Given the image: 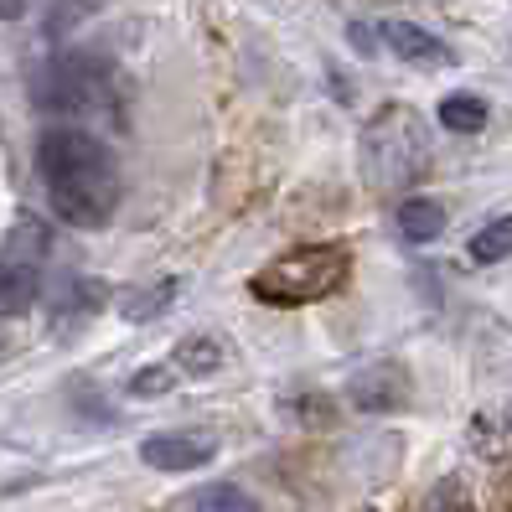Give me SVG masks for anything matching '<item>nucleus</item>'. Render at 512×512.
I'll return each mask as SVG.
<instances>
[{
    "label": "nucleus",
    "instance_id": "nucleus-7",
    "mask_svg": "<svg viewBox=\"0 0 512 512\" xmlns=\"http://www.w3.org/2000/svg\"><path fill=\"white\" fill-rule=\"evenodd\" d=\"M378 32H383V47L394 52V57H404V63H419V68H445V63H456V52H450L435 32L414 26V21H383Z\"/></svg>",
    "mask_w": 512,
    "mask_h": 512
},
{
    "label": "nucleus",
    "instance_id": "nucleus-2",
    "mask_svg": "<svg viewBox=\"0 0 512 512\" xmlns=\"http://www.w3.org/2000/svg\"><path fill=\"white\" fill-rule=\"evenodd\" d=\"M32 99L42 114H57L78 125L88 114H114L119 104V73L104 52H88V47H73V52H57L52 63L37 73V88Z\"/></svg>",
    "mask_w": 512,
    "mask_h": 512
},
{
    "label": "nucleus",
    "instance_id": "nucleus-1",
    "mask_svg": "<svg viewBox=\"0 0 512 512\" xmlns=\"http://www.w3.org/2000/svg\"><path fill=\"white\" fill-rule=\"evenodd\" d=\"M37 171L52 213L73 228H104L119 207V166L114 150L83 125L57 119L37 135Z\"/></svg>",
    "mask_w": 512,
    "mask_h": 512
},
{
    "label": "nucleus",
    "instance_id": "nucleus-6",
    "mask_svg": "<svg viewBox=\"0 0 512 512\" xmlns=\"http://www.w3.org/2000/svg\"><path fill=\"white\" fill-rule=\"evenodd\" d=\"M404 399H409V378L394 363H373L352 378V404L363 414H394Z\"/></svg>",
    "mask_w": 512,
    "mask_h": 512
},
{
    "label": "nucleus",
    "instance_id": "nucleus-12",
    "mask_svg": "<svg viewBox=\"0 0 512 512\" xmlns=\"http://www.w3.org/2000/svg\"><path fill=\"white\" fill-rule=\"evenodd\" d=\"M47 254V228L42 223H16V233L6 238V249H0V259H16V264H37Z\"/></svg>",
    "mask_w": 512,
    "mask_h": 512
},
{
    "label": "nucleus",
    "instance_id": "nucleus-13",
    "mask_svg": "<svg viewBox=\"0 0 512 512\" xmlns=\"http://www.w3.org/2000/svg\"><path fill=\"white\" fill-rule=\"evenodd\" d=\"M192 502H197V512H259V502H254L249 492L228 487V481H218V487H202Z\"/></svg>",
    "mask_w": 512,
    "mask_h": 512
},
{
    "label": "nucleus",
    "instance_id": "nucleus-17",
    "mask_svg": "<svg viewBox=\"0 0 512 512\" xmlns=\"http://www.w3.org/2000/svg\"><path fill=\"white\" fill-rule=\"evenodd\" d=\"M347 37H352V47H357V52H368V57H373V52H378V42H383L378 26H363V21H352V26H347Z\"/></svg>",
    "mask_w": 512,
    "mask_h": 512
},
{
    "label": "nucleus",
    "instance_id": "nucleus-16",
    "mask_svg": "<svg viewBox=\"0 0 512 512\" xmlns=\"http://www.w3.org/2000/svg\"><path fill=\"white\" fill-rule=\"evenodd\" d=\"M176 363H182V368H197V373H213V368H218V347H207V342H182V347H176Z\"/></svg>",
    "mask_w": 512,
    "mask_h": 512
},
{
    "label": "nucleus",
    "instance_id": "nucleus-14",
    "mask_svg": "<svg viewBox=\"0 0 512 512\" xmlns=\"http://www.w3.org/2000/svg\"><path fill=\"white\" fill-rule=\"evenodd\" d=\"M176 378H171V363H156V368H140L135 383H130V394L135 399H150V394H171Z\"/></svg>",
    "mask_w": 512,
    "mask_h": 512
},
{
    "label": "nucleus",
    "instance_id": "nucleus-8",
    "mask_svg": "<svg viewBox=\"0 0 512 512\" xmlns=\"http://www.w3.org/2000/svg\"><path fill=\"white\" fill-rule=\"evenodd\" d=\"M394 223L404 233V244H435V238L445 233V207L435 197H404Z\"/></svg>",
    "mask_w": 512,
    "mask_h": 512
},
{
    "label": "nucleus",
    "instance_id": "nucleus-10",
    "mask_svg": "<svg viewBox=\"0 0 512 512\" xmlns=\"http://www.w3.org/2000/svg\"><path fill=\"white\" fill-rule=\"evenodd\" d=\"M37 295V264L0 259V311H21Z\"/></svg>",
    "mask_w": 512,
    "mask_h": 512
},
{
    "label": "nucleus",
    "instance_id": "nucleus-11",
    "mask_svg": "<svg viewBox=\"0 0 512 512\" xmlns=\"http://www.w3.org/2000/svg\"><path fill=\"white\" fill-rule=\"evenodd\" d=\"M507 254H512V213L497 218V223H487V228L471 238V259L476 264H502Z\"/></svg>",
    "mask_w": 512,
    "mask_h": 512
},
{
    "label": "nucleus",
    "instance_id": "nucleus-9",
    "mask_svg": "<svg viewBox=\"0 0 512 512\" xmlns=\"http://www.w3.org/2000/svg\"><path fill=\"white\" fill-rule=\"evenodd\" d=\"M487 119H492V109H487V99H476V94H450V99L440 104V125L456 130V135L487 130Z\"/></svg>",
    "mask_w": 512,
    "mask_h": 512
},
{
    "label": "nucleus",
    "instance_id": "nucleus-15",
    "mask_svg": "<svg viewBox=\"0 0 512 512\" xmlns=\"http://www.w3.org/2000/svg\"><path fill=\"white\" fill-rule=\"evenodd\" d=\"M150 300H125V316H135V321H145V316H161L166 306H171V295H176V280H166L161 290H145Z\"/></svg>",
    "mask_w": 512,
    "mask_h": 512
},
{
    "label": "nucleus",
    "instance_id": "nucleus-4",
    "mask_svg": "<svg viewBox=\"0 0 512 512\" xmlns=\"http://www.w3.org/2000/svg\"><path fill=\"white\" fill-rule=\"evenodd\" d=\"M425 161H430V140H425L419 114L388 109V114L373 119V130L363 140V166H368L373 187H404L425 171Z\"/></svg>",
    "mask_w": 512,
    "mask_h": 512
},
{
    "label": "nucleus",
    "instance_id": "nucleus-19",
    "mask_svg": "<svg viewBox=\"0 0 512 512\" xmlns=\"http://www.w3.org/2000/svg\"><path fill=\"white\" fill-rule=\"evenodd\" d=\"M26 6H32V0H0V21H16V16H26Z\"/></svg>",
    "mask_w": 512,
    "mask_h": 512
},
{
    "label": "nucleus",
    "instance_id": "nucleus-3",
    "mask_svg": "<svg viewBox=\"0 0 512 512\" xmlns=\"http://www.w3.org/2000/svg\"><path fill=\"white\" fill-rule=\"evenodd\" d=\"M347 275H352V254L337 244H316V249H290L269 259L264 269H254L249 290L264 306H311V300L337 295Z\"/></svg>",
    "mask_w": 512,
    "mask_h": 512
},
{
    "label": "nucleus",
    "instance_id": "nucleus-18",
    "mask_svg": "<svg viewBox=\"0 0 512 512\" xmlns=\"http://www.w3.org/2000/svg\"><path fill=\"white\" fill-rule=\"evenodd\" d=\"M430 512H471V507H466V497H461L456 487H440L435 502H430Z\"/></svg>",
    "mask_w": 512,
    "mask_h": 512
},
{
    "label": "nucleus",
    "instance_id": "nucleus-5",
    "mask_svg": "<svg viewBox=\"0 0 512 512\" xmlns=\"http://www.w3.org/2000/svg\"><path fill=\"white\" fill-rule=\"evenodd\" d=\"M140 456L145 466L156 471H197L218 456V440L213 435H192V430H176V435H150L140 440Z\"/></svg>",
    "mask_w": 512,
    "mask_h": 512
}]
</instances>
